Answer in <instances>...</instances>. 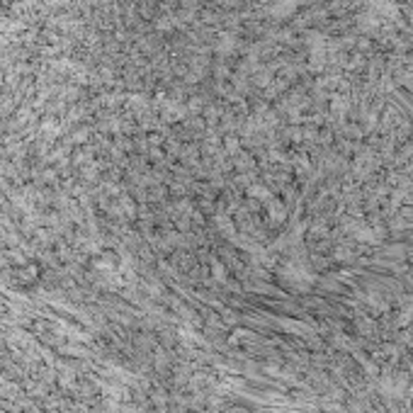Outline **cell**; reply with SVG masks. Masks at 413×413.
I'll return each mask as SVG.
<instances>
[{
	"label": "cell",
	"mask_w": 413,
	"mask_h": 413,
	"mask_svg": "<svg viewBox=\"0 0 413 413\" xmlns=\"http://www.w3.org/2000/svg\"><path fill=\"white\" fill-rule=\"evenodd\" d=\"M292 10H294V0H280L272 7V15L275 17H287V15H292Z\"/></svg>",
	"instance_id": "6da1fadb"
}]
</instances>
